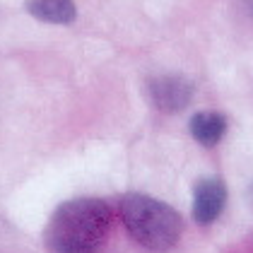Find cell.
Listing matches in <instances>:
<instances>
[{"mask_svg": "<svg viewBox=\"0 0 253 253\" xmlns=\"http://www.w3.org/2000/svg\"><path fill=\"white\" fill-rule=\"evenodd\" d=\"M111 232V208L99 198L65 200L51 214L46 246L51 253H99Z\"/></svg>", "mask_w": 253, "mask_h": 253, "instance_id": "1", "label": "cell"}, {"mask_svg": "<svg viewBox=\"0 0 253 253\" xmlns=\"http://www.w3.org/2000/svg\"><path fill=\"white\" fill-rule=\"evenodd\" d=\"M121 219L128 234L150 251H169L183 232V219L171 205L145 193L121 198Z\"/></svg>", "mask_w": 253, "mask_h": 253, "instance_id": "2", "label": "cell"}, {"mask_svg": "<svg viewBox=\"0 0 253 253\" xmlns=\"http://www.w3.org/2000/svg\"><path fill=\"white\" fill-rule=\"evenodd\" d=\"M147 92H150V99L159 111L176 114L191 104L195 84L183 75H159V78H152L147 82Z\"/></svg>", "mask_w": 253, "mask_h": 253, "instance_id": "3", "label": "cell"}, {"mask_svg": "<svg viewBox=\"0 0 253 253\" xmlns=\"http://www.w3.org/2000/svg\"><path fill=\"white\" fill-rule=\"evenodd\" d=\"M227 203V186L219 176H205L193 188V219L198 224L208 227L222 214Z\"/></svg>", "mask_w": 253, "mask_h": 253, "instance_id": "4", "label": "cell"}, {"mask_svg": "<svg viewBox=\"0 0 253 253\" xmlns=\"http://www.w3.org/2000/svg\"><path fill=\"white\" fill-rule=\"evenodd\" d=\"M188 128H191V135H193L200 145L214 147V145L222 140L224 130H227V118L222 116L219 111H198V114L191 116Z\"/></svg>", "mask_w": 253, "mask_h": 253, "instance_id": "5", "label": "cell"}, {"mask_svg": "<svg viewBox=\"0 0 253 253\" xmlns=\"http://www.w3.org/2000/svg\"><path fill=\"white\" fill-rule=\"evenodd\" d=\"M27 12L48 24H70L78 17L73 0H27Z\"/></svg>", "mask_w": 253, "mask_h": 253, "instance_id": "6", "label": "cell"}, {"mask_svg": "<svg viewBox=\"0 0 253 253\" xmlns=\"http://www.w3.org/2000/svg\"><path fill=\"white\" fill-rule=\"evenodd\" d=\"M249 200H251V205H253V183H251V188H249Z\"/></svg>", "mask_w": 253, "mask_h": 253, "instance_id": "7", "label": "cell"}]
</instances>
